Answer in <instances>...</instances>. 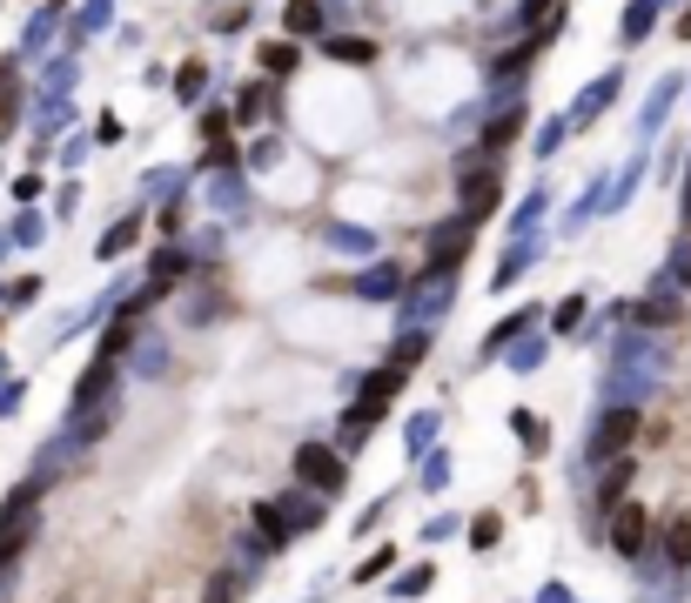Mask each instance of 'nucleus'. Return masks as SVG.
Returning a JSON list of instances; mask_svg holds the SVG:
<instances>
[{
    "mask_svg": "<svg viewBox=\"0 0 691 603\" xmlns=\"http://www.w3.org/2000/svg\"><path fill=\"white\" fill-rule=\"evenodd\" d=\"M296 469H302V482H316V490H342V456L323 450V442H302V450H296Z\"/></svg>",
    "mask_w": 691,
    "mask_h": 603,
    "instance_id": "nucleus-1",
    "label": "nucleus"
},
{
    "mask_svg": "<svg viewBox=\"0 0 691 603\" xmlns=\"http://www.w3.org/2000/svg\"><path fill=\"white\" fill-rule=\"evenodd\" d=\"M490 209H497V168H470V175H464V215L483 222Z\"/></svg>",
    "mask_w": 691,
    "mask_h": 603,
    "instance_id": "nucleus-2",
    "label": "nucleus"
},
{
    "mask_svg": "<svg viewBox=\"0 0 691 603\" xmlns=\"http://www.w3.org/2000/svg\"><path fill=\"white\" fill-rule=\"evenodd\" d=\"M611 543H618L625 556L644 550V510H638V503H618V510H611Z\"/></svg>",
    "mask_w": 691,
    "mask_h": 603,
    "instance_id": "nucleus-3",
    "label": "nucleus"
},
{
    "mask_svg": "<svg viewBox=\"0 0 691 603\" xmlns=\"http://www.w3.org/2000/svg\"><path fill=\"white\" fill-rule=\"evenodd\" d=\"M631 429H638V416H631V410H611V416L598 423V456H604V450H625Z\"/></svg>",
    "mask_w": 691,
    "mask_h": 603,
    "instance_id": "nucleus-4",
    "label": "nucleus"
},
{
    "mask_svg": "<svg viewBox=\"0 0 691 603\" xmlns=\"http://www.w3.org/2000/svg\"><path fill=\"white\" fill-rule=\"evenodd\" d=\"M665 550H671V563H691V516H678L665 530Z\"/></svg>",
    "mask_w": 691,
    "mask_h": 603,
    "instance_id": "nucleus-5",
    "label": "nucleus"
},
{
    "mask_svg": "<svg viewBox=\"0 0 691 603\" xmlns=\"http://www.w3.org/2000/svg\"><path fill=\"white\" fill-rule=\"evenodd\" d=\"M14 95H21V88H14V67H0V135L14 128V108H21Z\"/></svg>",
    "mask_w": 691,
    "mask_h": 603,
    "instance_id": "nucleus-6",
    "label": "nucleus"
},
{
    "mask_svg": "<svg viewBox=\"0 0 691 603\" xmlns=\"http://www.w3.org/2000/svg\"><path fill=\"white\" fill-rule=\"evenodd\" d=\"M329 54H342V61H376V48H369V40H356V34L329 40Z\"/></svg>",
    "mask_w": 691,
    "mask_h": 603,
    "instance_id": "nucleus-7",
    "label": "nucleus"
},
{
    "mask_svg": "<svg viewBox=\"0 0 691 603\" xmlns=\"http://www.w3.org/2000/svg\"><path fill=\"white\" fill-rule=\"evenodd\" d=\"M316 0H296V8H289V34H316Z\"/></svg>",
    "mask_w": 691,
    "mask_h": 603,
    "instance_id": "nucleus-8",
    "label": "nucleus"
},
{
    "mask_svg": "<svg viewBox=\"0 0 691 603\" xmlns=\"http://www.w3.org/2000/svg\"><path fill=\"white\" fill-rule=\"evenodd\" d=\"M262 67H282L289 74L296 67V48H289V40H282V48H262Z\"/></svg>",
    "mask_w": 691,
    "mask_h": 603,
    "instance_id": "nucleus-9",
    "label": "nucleus"
}]
</instances>
